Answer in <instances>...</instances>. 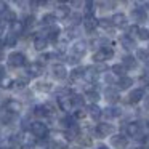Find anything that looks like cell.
<instances>
[{"instance_id": "cell-1", "label": "cell", "mask_w": 149, "mask_h": 149, "mask_svg": "<svg viewBox=\"0 0 149 149\" xmlns=\"http://www.w3.org/2000/svg\"><path fill=\"white\" fill-rule=\"evenodd\" d=\"M112 56H114V50L106 45V47H101V48L93 55V61L95 63H104V61H107V59H111Z\"/></svg>"}, {"instance_id": "cell-2", "label": "cell", "mask_w": 149, "mask_h": 149, "mask_svg": "<svg viewBox=\"0 0 149 149\" xmlns=\"http://www.w3.org/2000/svg\"><path fill=\"white\" fill-rule=\"evenodd\" d=\"M31 132H32L34 136L43 139V138H47V135H48V127H47L43 122H39V120H37V122L31 123Z\"/></svg>"}, {"instance_id": "cell-3", "label": "cell", "mask_w": 149, "mask_h": 149, "mask_svg": "<svg viewBox=\"0 0 149 149\" xmlns=\"http://www.w3.org/2000/svg\"><path fill=\"white\" fill-rule=\"evenodd\" d=\"M26 64V56L19 52H13L8 55V66L11 68H23Z\"/></svg>"}, {"instance_id": "cell-4", "label": "cell", "mask_w": 149, "mask_h": 149, "mask_svg": "<svg viewBox=\"0 0 149 149\" xmlns=\"http://www.w3.org/2000/svg\"><path fill=\"white\" fill-rule=\"evenodd\" d=\"M125 132H127V135L132 136V138H143L141 123H138V122H130V123H127Z\"/></svg>"}, {"instance_id": "cell-5", "label": "cell", "mask_w": 149, "mask_h": 149, "mask_svg": "<svg viewBox=\"0 0 149 149\" xmlns=\"http://www.w3.org/2000/svg\"><path fill=\"white\" fill-rule=\"evenodd\" d=\"M45 68H43V63L42 61H36L27 68V72H29V77H39V75L43 74Z\"/></svg>"}, {"instance_id": "cell-6", "label": "cell", "mask_w": 149, "mask_h": 149, "mask_svg": "<svg viewBox=\"0 0 149 149\" xmlns=\"http://www.w3.org/2000/svg\"><path fill=\"white\" fill-rule=\"evenodd\" d=\"M98 26H100V23H98V19L93 15H87V16L84 18V27H85L87 32H93Z\"/></svg>"}, {"instance_id": "cell-7", "label": "cell", "mask_w": 149, "mask_h": 149, "mask_svg": "<svg viewBox=\"0 0 149 149\" xmlns=\"http://www.w3.org/2000/svg\"><path fill=\"white\" fill-rule=\"evenodd\" d=\"M21 109H23V104L19 103V101H16V100H8L7 103H5V111L7 112H10V114H19L21 112Z\"/></svg>"}, {"instance_id": "cell-8", "label": "cell", "mask_w": 149, "mask_h": 149, "mask_svg": "<svg viewBox=\"0 0 149 149\" xmlns=\"http://www.w3.org/2000/svg\"><path fill=\"white\" fill-rule=\"evenodd\" d=\"M111 144L116 149H125L127 146H128V139L123 135H114L112 138H111Z\"/></svg>"}, {"instance_id": "cell-9", "label": "cell", "mask_w": 149, "mask_h": 149, "mask_svg": "<svg viewBox=\"0 0 149 149\" xmlns=\"http://www.w3.org/2000/svg\"><path fill=\"white\" fill-rule=\"evenodd\" d=\"M40 34H42V36H45L50 42H56V40H58V37H59V29L52 24V26H47V29L43 31V32H40Z\"/></svg>"}, {"instance_id": "cell-10", "label": "cell", "mask_w": 149, "mask_h": 149, "mask_svg": "<svg viewBox=\"0 0 149 149\" xmlns=\"http://www.w3.org/2000/svg\"><path fill=\"white\" fill-rule=\"evenodd\" d=\"M112 132H114V127L111 125V123H98V127H96V135L100 136V138L109 136Z\"/></svg>"}, {"instance_id": "cell-11", "label": "cell", "mask_w": 149, "mask_h": 149, "mask_svg": "<svg viewBox=\"0 0 149 149\" xmlns=\"http://www.w3.org/2000/svg\"><path fill=\"white\" fill-rule=\"evenodd\" d=\"M48 42L50 40L47 39L45 36L39 34V36H36V39H34V48H36L37 52H42V50H45L47 47H48Z\"/></svg>"}, {"instance_id": "cell-12", "label": "cell", "mask_w": 149, "mask_h": 149, "mask_svg": "<svg viewBox=\"0 0 149 149\" xmlns=\"http://www.w3.org/2000/svg\"><path fill=\"white\" fill-rule=\"evenodd\" d=\"M52 71H53L55 79H58V80H64V79L68 77V71H66V68L63 64H55L52 68Z\"/></svg>"}, {"instance_id": "cell-13", "label": "cell", "mask_w": 149, "mask_h": 149, "mask_svg": "<svg viewBox=\"0 0 149 149\" xmlns=\"http://www.w3.org/2000/svg\"><path fill=\"white\" fill-rule=\"evenodd\" d=\"M58 104H59V107H61L63 111H66V112H69V111L72 109V98L71 96H59L58 98Z\"/></svg>"}, {"instance_id": "cell-14", "label": "cell", "mask_w": 149, "mask_h": 149, "mask_svg": "<svg viewBox=\"0 0 149 149\" xmlns=\"http://www.w3.org/2000/svg\"><path fill=\"white\" fill-rule=\"evenodd\" d=\"M69 15H71L69 7H66V5H59V7H56V10H55L56 19H66V18H69Z\"/></svg>"}, {"instance_id": "cell-15", "label": "cell", "mask_w": 149, "mask_h": 149, "mask_svg": "<svg viewBox=\"0 0 149 149\" xmlns=\"http://www.w3.org/2000/svg\"><path fill=\"white\" fill-rule=\"evenodd\" d=\"M85 52H87V43L84 42V40H79V42H75L74 45H72V53L77 56H84Z\"/></svg>"}, {"instance_id": "cell-16", "label": "cell", "mask_w": 149, "mask_h": 149, "mask_svg": "<svg viewBox=\"0 0 149 149\" xmlns=\"http://www.w3.org/2000/svg\"><path fill=\"white\" fill-rule=\"evenodd\" d=\"M98 71H100V69H98L96 66L85 68V75H84V79H85V80H88V82H93L95 79L98 77Z\"/></svg>"}, {"instance_id": "cell-17", "label": "cell", "mask_w": 149, "mask_h": 149, "mask_svg": "<svg viewBox=\"0 0 149 149\" xmlns=\"http://www.w3.org/2000/svg\"><path fill=\"white\" fill-rule=\"evenodd\" d=\"M111 21H112L114 26H117V27H123V26L127 24V16H125L123 13H116V15H112Z\"/></svg>"}, {"instance_id": "cell-18", "label": "cell", "mask_w": 149, "mask_h": 149, "mask_svg": "<svg viewBox=\"0 0 149 149\" xmlns=\"http://www.w3.org/2000/svg\"><path fill=\"white\" fill-rule=\"evenodd\" d=\"M143 96H144V90H143V88H136V90H133L132 93L128 95V101L135 104V103H138V101H141Z\"/></svg>"}, {"instance_id": "cell-19", "label": "cell", "mask_w": 149, "mask_h": 149, "mask_svg": "<svg viewBox=\"0 0 149 149\" xmlns=\"http://www.w3.org/2000/svg\"><path fill=\"white\" fill-rule=\"evenodd\" d=\"M88 114H90V117H91V119L98 120L101 116H103V109H101V107L98 106V104H95V103H93L90 107H88Z\"/></svg>"}, {"instance_id": "cell-20", "label": "cell", "mask_w": 149, "mask_h": 149, "mask_svg": "<svg viewBox=\"0 0 149 149\" xmlns=\"http://www.w3.org/2000/svg\"><path fill=\"white\" fill-rule=\"evenodd\" d=\"M132 18L136 21V23H143V21H146V11L138 7V8H135V10L132 11Z\"/></svg>"}, {"instance_id": "cell-21", "label": "cell", "mask_w": 149, "mask_h": 149, "mask_svg": "<svg viewBox=\"0 0 149 149\" xmlns=\"http://www.w3.org/2000/svg\"><path fill=\"white\" fill-rule=\"evenodd\" d=\"M104 96H106V100L109 101V103H117V101H119V93H117V90H114V88H106Z\"/></svg>"}, {"instance_id": "cell-22", "label": "cell", "mask_w": 149, "mask_h": 149, "mask_svg": "<svg viewBox=\"0 0 149 149\" xmlns=\"http://www.w3.org/2000/svg\"><path fill=\"white\" fill-rule=\"evenodd\" d=\"M10 26H11V32H15V34H23L24 31H26V27H24V23L23 21H18V19H15L13 23H10Z\"/></svg>"}, {"instance_id": "cell-23", "label": "cell", "mask_w": 149, "mask_h": 149, "mask_svg": "<svg viewBox=\"0 0 149 149\" xmlns=\"http://www.w3.org/2000/svg\"><path fill=\"white\" fill-rule=\"evenodd\" d=\"M120 43H122V47L125 50H133L135 48V40H133V37H130V36L120 37Z\"/></svg>"}, {"instance_id": "cell-24", "label": "cell", "mask_w": 149, "mask_h": 149, "mask_svg": "<svg viewBox=\"0 0 149 149\" xmlns=\"http://www.w3.org/2000/svg\"><path fill=\"white\" fill-rule=\"evenodd\" d=\"M122 64L125 66L127 69H135L136 68V58L127 55V56H123V58H122Z\"/></svg>"}, {"instance_id": "cell-25", "label": "cell", "mask_w": 149, "mask_h": 149, "mask_svg": "<svg viewBox=\"0 0 149 149\" xmlns=\"http://www.w3.org/2000/svg\"><path fill=\"white\" fill-rule=\"evenodd\" d=\"M16 43H18V34L10 32L7 37H5V42H3L5 47H15Z\"/></svg>"}, {"instance_id": "cell-26", "label": "cell", "mask_w": 149, "mask_h": 149, "mask_svg": "<svg viewBox=\"0 0 149 149\" xmlns=\"http://www.w3.org/2000/svg\"><path fill=\"white\" fill-rule=\"evenodd\" d=\"M117 85H119L120 90H127V88H130V85H133V80L130 77H127V75H122Z\"/></svg>"}, {"instance_id": "cell-27", "label": "cell", "mask_w": 149, "mask_h": 149, "mask_svg": "<svg viewBox=\"0 0 149 149\" xmlns=\"http://www.w3.org/2000/svg\"><path fill=\"white\" fill-rule=\"evenodd\" d=\"M55 21H56L55 13H47V15H43V18H42L43 26H52V24H55Z\"/></svg>"}, {"instance_id": "cell-28", "label": "cell", "mask_w": 149, "mask_h": 149, "mask_svg": "<svg viewBox=\"0 0 149 149\" xmlns=\"http://www.w3.org/2000/svg\"><path fill=\"white\" fill-rule=\"evenodd\" d=\"M84 75H85V69L77 68V69H74V71L71 72V80H82Z\"/></svg>"}, {"instance_id": "cell-29", "label": "cell", "mask_w": 149, "mask_h": 149, "mask_svg": "<svg viewBox=\"0 0 149 149\" xmlns=\"http://www.w3.org/2000/svg\"><path fill=\"white\" fill-rule=\"evenodd\" d=\"M103 116L112 119V117L120 116V109H117V107H106V109H103Z\"/></svg>"}, {"instance_id": "cell-30", "label": "cell", "mask_w": 149, "mask_h": 149, "mask_svg": "<svg viewBox=\"0 0 149 149\" xmlns=\"http://www.w3.org/2000/svg\"><path fill=\"white\" fill-rule=\"evenodd\" d=\"M125 69H127V68H125L123 64H114L112 68H111V71H112L116 75H120V77H122V75L125 74Z\"/></svg>"}, {"instance_id": "cell-31", "label": "cell", "mask_w": 149, "mask_h": 149, "mask_svg": "<svg viewBox=\"0 0 149 149\" xmlns=\"http://www.w3.org/2000/svg\"><path fill=\"white\" fill-rule=\"evenodd\" d=\"M80 21H82V16H80L79 13L69 15V23H71L72 26H79V24H80Z\"/></svg>"}, {"instance_id": "cell-32", "label": "cell", "mask_w": 149, "mask_h": 149, "mask_svg": "<svg viewBox=\"0 0 149 149\" xmlns=\"http://www.w3.org/2000/svg\"><path fill=\"white\" fill-rule=\"evenodd\" d=\"M23 23H24V27H26V31H27V29H31V27H32L34 24H36V18H34L32 15H29V16L24 18Z\"/></svg>"}, {"instance_id": "cell-33", "label": "cell", "mask_w": 149, "mask_h": 149, "mask_svg": "<svg viewBox=\"0 0 149 149\" xmlns=\"http://www.w3.org/2000/svg\"><path fill=\"white\" fill-rule=\"evenodd\" d=\"M85 98H88L90 101L96 103V101L100 100V95H98V91H95V90H88L87 93H85Z\"/></svg>"}, {"instance_id": "cell-34", "label": "cell", "mask_w": 149, "mask_h": 149, "mask_svg": "<svg viewBox=\"0 0 149 149\" xmlns=\"http://www.w3.org/2000/svg\"><path fill=\"white\" fill-rule=\"evenodd\" d=\"M34 114H36L37 117L48 116V112H47V107H45V106H36V107H34Z\"/></svg>"}, {"instance_id": "cell-35", "label": "cell", "mask_w": 149, "mask_h": 149, "mask_svg": "<svg viewBox=\"0 0 149 149\" xmlns=\"http://www.w3.org/2000/svg\"><path fill=\"white\" fill-rule=\"evenodd\" d=\"M3 19H5V21H8V23H13V21L16 19V15H15V11L7 10V11L3 13Z\"/></svg>"}, {"instance_id": "cell-36", "label": "cell", "mask_w": 149, "mask_h": 149, "mask_svg": "<svg viewBox=\"0 0 149 149\" xmlns=\"http://www.w3.org/2000/svg\"><path fill=\"white\" fill-rule=\"evenodd\" d=\"M71 98H72V104H74V106H77V107H80L82 104H84V101H85L80 95H72Z\"/></svg>"}, {"instance_id": "cell-37", "label": "cell", "mask_w": 149, "mask_h": 149, "mask_svg": "<svg viewBox=\"0 0 149 149\" xmlns=\"http://www.w3.org/2000/svg\"><path fill=\"white\" fill-rule=\"evenodd\" d=\"M37 90L50 91V90H52V84H48V82H40V84H37Z\"/></svg>"}, {"instance_id": "cell-38", "label": "cell", "mask_w": 149, "mask_h": 149, "mask_svg": "<svg viewBox=\"0 0 149 149\" xmlns=\"http://www.w3.org/2000/svg\"><path fill=\"white\" fill-rule=\"evenodd\" d=\"M136 58L143 59V61H149V52H146V50H138V52H136Z\"/></svg>"}, {"instance_id": "cell-39", "label": "cell", "mask_w": 149, "mask_h": 149, "mask_svg": "<svg viewBox=\"0 0 149 149\" xmlns=\"http://www.w3.org/2000/svg\"><path fill=\"white\" fill-rule=\"evenodd\" d=\"M77 139H79V143H80L82 146H90L91 144V139L88 138V136H85V135H79Z\"/></svg>"}, {"instance_id": "cell-40", "label": "cell", "mask_w": 149, "mask_h": 149, "mask_svg": "<svg viewBox=\"0 0 149 149\" xmlns=\"http://www.w3.org/2000/svg\"><path fill=\"white\" fill-rule=\"evenodd\" d=\"M0 84H2V87H3V88H10L11 85L15 84V82H13V80H10V79H8L7 75H5L3 79H0Z\"/></svg>"}, {"instance_id": "cell-41", "label": "cell", "mask_w": 149, "mask_h": 149, "mask_svg": "<svg viewBox=\"0 0 149 149\" xmlns=\"http://www.w3.org/2000/svg\"><path fill=\"white\" fill-rule=\"evenodd\" d=\"M138 37L141 40H149V29H139L138 31Z\"/></svg>"}, {"instance_id": "cell-42", "label": "cell", "mask_w": 149, "mask_h": 149, "mask_svg": "<svg viewBox=\"0 0 149 149\" xmlns=\"http://www.w3.org/2000/svg\"><path fill=\"white\" fill-rule=\"evenodd\" d=\"M98 23H100V26L103 27V29H111V26H114L111 19H100Z\"/></svg>"}, {"instance_id": "cell-43", "label": "cell", "mask_w": 149, "mask_h": 149, "mask_svg": "<svg viewBox=\"0 0 149 149\" xmlns=\"http://www.w3.org/2000/svg\"><path fill=\"white\" fill-rule=\"evenodd\" d=\"M61 122H63V125L68 127V128H69V127H72V125H75V120L72 119V117H64Z\"/></svg>"}, {"instance_id": "cell-44", "label": "cell", "mask_w": 149, "mask_h": 149, "mask_svg": "<svg viewBox=\"0 0 149 149\" xmlns=\"http://www.w3.org/2000/svg\"><path fill=\"white\" fill-rule=\"evenodd\" d=\"M7 26H8V21L0 19V36H3V34H5V31H7Z\"/></svg>"}, {"instance_id": "cell-45", "label": "cell", "mask_w": 149, "mask_h": 149, "mask_svg": "<svg viewBox=\"0 0 149 149\" xmlns=\"http://www.w3.org/2000/svg\"><path fill=\"white\" fill-rule=\"evenodd\" d=\"M138 31H139V27H138V26H132V27H128V36H130V37L138 36Z\"/></svg>"}, {"instance_id": "cell-46", "label": "cell", "mask_w": 149, "mask_h": 149, "mask_svg": "<svg viewBox=\"0 0 149 149\" xmlns=\"http://www.w3.org/2000/svg\"><path fill=\"white\" fill-rule=\"evenodd\" d=\"M26 84H27V79H18V80L15 82V85H16V87H19V88L26 87Z\"/></svg>"}, {"instance_id": "cell-47", "label": "cell", "mask_w": 149, "mask_h": 149, "mask_svg": "<svg viewBox=\"0 0 149 149\" xmlns=\"http://www.w3.org/2000/svg\"><path fill=\"white\" fill-rule=\"evenodd\" d=\"M8 10V7H7V3H5L3 0H0V16H3V13Z\"/></svg>"}, {"instance_id": "cell-48", "label": "cell", "mask_w": 149, "mask_h": 149, "mask_svg": "<svg viewBox=\"0 0 149 149\" xmlns=\"http://www.w3.org/2000/svg\"><path fill=\"white\" fill-rule=\"evenodd\" d=\"M52 149H66V144H64V143L56 141V143H53V144H52Z\"/></svg>"}, {"instance_id": "cell-49", "label": "cell", "mask_w": 149, "mask_h": 149, "mask_svg": "<svg viewBox=\"0 0 149 149\" xmlns=\"http://www.w3.org/2000/svg\"><path fill=\"white\" fill-rule=\"evenodd\" d=\"M79 58H80V56H77V55L69 56V58H68V63H71V64H77V63H79Z\"/></svg>"}, {"instance_id": "cell-50", "label": "cell", "mask_w": 149, "mask_h": 149, "mask_svg": "<svg viewBox=\"0 0 149 149\" xmlns=\"http://www.w3.org/2000/svg\"><path fill=\"white\" fill-rule=\"evenodd\" d=\"M104 80H106V84H112L114 79H112V75H111L109 72H106V74H104Z\"/></svg>"}, {"instance_id": "cell-51", "label": "cell", "mask_w": 149, "mask_h": 149, "mask_svg": "<svg viewBox=\"0 0 149 149\" xmlns=\"http://www.w3.org/2000/svg\"><path fill=\"white\" fill-rule=\"evenodd\" d=\"M82 117H85V111L84 109H79L77 112H75V119H82Z\"/></svg>"}, {"instance_id": "cell-52", "label": "cell", "mask_w": 149, "mask_h": 149, "mask_svg": "<svg viewBox=\"0 0 149 149\" xmlns=\"http://www.w3.org/2000/svg\"><path fill=\"white\" fill-rule=\"evenodd\" d=\"M21 149H36V148H34V144H23Z\"/></svg>"}, {"instance_id": "cell-53", "label": "cell", "mask_w": 149, "mask_h": 149, "mask_svg": "<svg viewBox=\"0 0 149 149\" xmlns=\"http://www.w3.org/2000/svg\"><path fill=\"white\" fill-rule=\"evenodd\" d=\"M13 2H15V3H18V5H23L26 0H13Z\"/></svg>"}, {"instance_id": "cell-54", "label": "cell", "mask_w": 149, "mask_h": 149, "mask_svg": "<svg viewBox=\"0 0 149 149\" xmlns=\"http://www.w3.org/2000/svg\"><path fill=\"white\" fill-rule=\"evenodd\" d=\"M3 58V52H2V47H0V59Z\"/></svg>"}, {"instance_id": "cell-55", "label": "cell", "mask_w": 149, "mask_h": 149, "mask_svg": "<svg viewBox=\"0 0 149 149\" xmlns=\"http://www.w3.org/2000/svg\"><path fill=\"white\" fill-rule=\"evenodd\" d=\"M98 149H107V148H106V146H100Z\"/></svg>"}, {"instance_id": "cell-56", "label": "cell", "mask_w": 149, "mask_h": 149, "mask_svg": "<svg viewBox=\"0 0 149 149\" xmlns=\"http://www.w3.org/2000/svg\"><path fill=\"white\" fill-rule=\"evenodd\" d=\"M59 2H68V0H59Z\"/></svg>"}, {"instance_id": "cell-57", "label": "cell", "mask_w": 149, "mask_h": 149, "mask_svg": "<svg viewBox=\"0 0 149 149\" xmlns=\"http://www.w3.org/2000/svg\"><path fill=\"white\" fill-rule=\"evenodd\" d=\"M138 149H148V148H138Z\"/></svg>"}, {"instance_id": "cell-58", "label": "cell", "mask_w": 149, "mask_h": 149, "mask_svg": "<svg viewBox=\"0 0 149 149\" xmlns=\"http://www.w3.org/2000/svg\"><path fill=\"white\" fill-rule=\"evenodd\" d=\"M148 106H149V98H148Z\"/></svg>"}, {"instance_id": "cell-59", "label": "cell", "mask_w": 149, "mask_h": 149, "mask_svg": "<svg viewBox=\"0 0 149 149\" xmlns=\"http://www.w3.org/2000/svg\"><path fill=\"white\" fill-rule=\"evenodd\" d=\"M7 149H11V148H7Z\"/></svg>"}]
</instances>
